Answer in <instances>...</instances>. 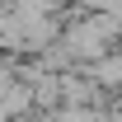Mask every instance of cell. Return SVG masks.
<instances>
[{"instance_id": "obj_1", "label": "cell", "mask_w": 122, "mask_h": 122, "mask_svg": "<svg viewBox=\"0 0 122 122\" xmlns=\"http://www.w3.org/2000/svg\"><path fill=\"white\" fill-rule=\"evenodd\" d=\"M80 71H85L108 99H117V94H122V47H113L108 56H99L94 66H80Z\"/></svg>"}]
</instances>
